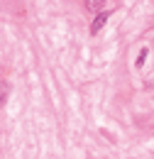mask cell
Listing matches in <instances>:
<instances>
[{
	"mask_svg": "<svg viewBox=\"0 0 154 159\" xmlns=\"http://www.w3.org/2000/svg\"><path fill=\"white\" fill-rule=\"evenodd\" d=\"M108 20H110V12H108V10L98 12V15H96V20L91 22V34H98V32H100V30L105 27V22H108Z\"/></svg>",
	"mask_w": 154,
	"mask_h": 159,
	"instance_id": "cell-1",
	"label": "cell"
},
{
	"mask_svg": "<svg viewBox=\"0 0 154 159\" xmlns=\"http://www.w3.org/2000/svg\"><path fill=\"white\" fill-rule=\"evenodd\" d=\"M7 93H10V83H7V81H2V103L7 100Z\"/></svg>",
	"mask_w": 154,
	"mask_h": 159,
	"instance_id": "cell-4",
	"label": "cell"
},
{
	"mask_svg": "<svg viewBox=\"0 0 154 159\" xmlns=\"http://www.w3.org/2000/svg\"><path fill=\"white\" fill-rule=\"evenodd\" d=\"M147 54H149V49H147V47H144V49H139V54H137V61H135L137 69H142V66H144V61H147Z\"/></svg>",
	"mask_w": 154,
	"mask_h": 159,
	"instance_id": "cell-3",
	"label": "cell"
},
{
	"mask_svg": "<svg viewBox=\"0 0 154 159\" xmlns=\"http://www.w3.org/2000/svg\"><path fill=\"white\" fill-rule=\"evenodd\" d=\"M103 5H105V0H83V7L88 12H103Z\"/></svg>",
	"mask_w": 154,
	"mask_h": 159,
	"instance_id": "cell-2",
	"label": "cell"
}]
</instances>
